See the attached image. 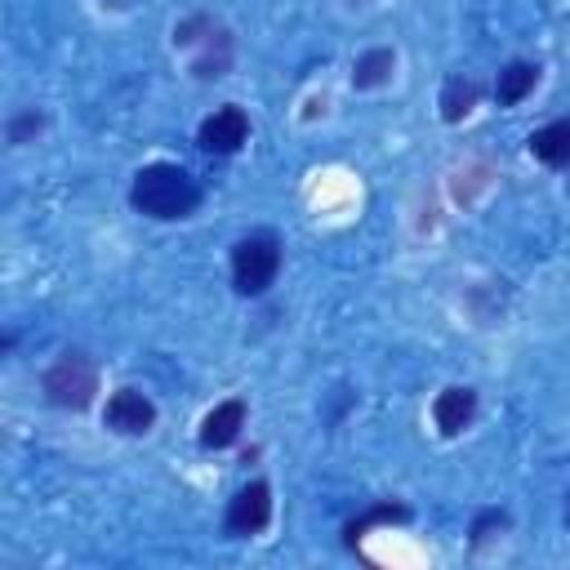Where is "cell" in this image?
Segmentation results:
<instances>
[{
  "instance_id": "1",
  "label": "cell",
  "mask_w": 570,
  "mask_h": 570,
  "mask_svg": "<svg viewBox=\"0 0 570 570\" xmlns=\"http://www.w3.org/2000/svg\"><path fill=\"white\" fill-rule=\"evenodd\" d=\"M129 200L138 214L147 218H160V223H174V218H187L196 205H200V187L196 178L183 169V165H142L134 174V187H129Z\"/></svg>"
},
{
  "instance_id": "2",
  "label": "cell",
  "mask_w": 570,
  "mask_h": 570,
  "mask_svg": "<svg viewBox=\"0 0 570 570\" xmlns=\"http://www.w3.org/2000/svg\"><path fill=\"white\" fill-rule=\"evenodd\" d=\"M276 267H281V240L272 232H254L245 240H236L232 249V285L236 294H263L272 281H276Z\"/></svg>"
},
{
  "instance_id": "3",
  "label": "cell",
  "mask_w": 570,
  "mask_h": 570,
  "mask_svg": "<svg viewBox=\"0 0 570 570\" xmlns=\"http://www.w3.org/2000/svg\"><path fill=\"white\" fill-rule=\"evenodd\" d=\"M98 392V365L85 352H62L49 370H45V396L49 405L62 410H85Z\"/></svg>"
},
{
  "instance_id": "4",
  "label": "cell",
  "mask_w": 570,
  "mask_h": 570,
  "mask_svg": "<svg viewBox=\"0 0 570 570\" xmlns=\"http://www.w3.org/2000/svg\"><path fill=\"white\" fill-rule=\"evenodd\" d=\"M272 521V490L267 481H249L227 503V530L232 534H258Z\"/></svg>"
},
{
  "instance_id": "5",
  "label": "cell",
  "mask_w": 570,
  "mask_h": 570,
  "mask_svg": "<svg viewBox=\"0 0 570 570\" xmlns=\"http://www.w3.org/2000/svg\"><path fill=\"white\" fill-rule=\"evenodd\" d=\"M245 138H249V120H245L240 107H218L214 116L200 120V134H196V142H200L205 151H214V156L236 151Z\"/></svg>"
},
{
  "instance_id": "6",
  "label": "cell",
  "mask_w": 570,
  "mask_h": 570,
  "mask_svg": "<svg viewBox=\"0 0 570 570\" xmlns=\"http://www.w3.org/2000/svg\"><path fill=\"white\" fill-rule=\"evenodd\" d=\"M156 423V405L134 392V387H120L111 401H107V428L111 432H125V436H142L147 428Z\"/></svg>"
},
{
  "instance_id": "7",
  "label": "cell",
  "mask_w": 570,
  "mask_h": 570,
  "mask_svg": "<svg viewBox=\"0 0 570 570\" xmlns=\"http://www.w3.org/2000/svg\"><path fill=\"white\" fill-rule=\"evenodd\" d=\"M240 428H245V401H218L209 414H205V423H200V445L205 450H227L236 436H240Z\"/></svg>"
},
{
  "instance_id": "8",
  "label": "cell",
  "mask_w": 570,
  "mask_h": 570,
  "mask_svg": "<svg viewBox=\"0 0 570 570\" xmlns=\"http://www.w3.org/2000/svg\"><path fill=\"white\" fill-rule=\"evenodd\" d=\"M432 414H436V428H441L445 436H459V432L472 423V414H476V392H472V387H445V392L436 396Z\"/></svg>"
},
{
  "instance_id": "9",
  "label": "cell",
  "mask_w": 570,
  "mask_h": 570,
  "mask_svg": "<svg viewBox=\"0 0 570 570\" xmlns=\"http://www.w3.org/2000/svg\"><path fill=\"white\" fill-rule=\"evenodd\" d=\"M530 151H534L543 165H566V160H570V116L543 125V129L530 138Z\"/></svg>"
},
{
  "instance_id": "10",
  "label": "cell",
  "mask_w": 570,
  "mask_h": 570,
  "mask_svg": "<svg viewBox=\"0 0 570 570\" xmlns=\"http://www.w3.org/2000/svg\"><path fill=\"white\" fill-rule=\"evenodd\" d=\"M534 80H539V67H534V62H508V67L499 71L494 98H499L503 107H512V102H521V98L534 89Z\"/></svg>"
},
{
  "instance_id": "11",
  "label": "cell",
  "mask_w": 570,
  "mask_h": 570,
  "mask_svg": "<svg viewBox=\"0 0 570 570\" xmlns=\"http://www.w3.org/2000/svg\"><path fill=\"white\" fill-rule=\"evenodd\" d=\"M392 67H396V53H392V49H370V53L356 58L352 85H356V89H374V85H383V80L392 76Z\"/></svg>"
},
{
  "instance_id": "12",
  "label": "cell",
  "mask_w": 570,
  "mask_h": 570,
  "mask_svg": "<svg viewBox=\"0 0 570 570\" xmlns=\"http://www.w3.org/2000/svg\"><path fill=\"white\" fill-rule=\"evenodd\" d=\"M476 80H463V76H454L450 85H445V94H441V116L445 120H463L472 107H476Z\"/></svg>"
},
{
  "instance_id": "13",
  "label": "cell",
  "mask_w": 570,
  "mask_h": 570,
  "mask_svg": "<svg viewBox=\"0 0 570 570\" xmlns=\"http://www.w3.org/2000/svg\"><path fill=\"white\" fill-rule=\"evenodd\" d=\"M405 517H410L405 508H396V503H383V508H374V512H365L361 521H352V525H347V543H356V539H361V530H365L370 521H405Z\"/></svg>"
},
{
  "instance_id": "14",
  "label": "cell",
  "mask_w": 570,
  "mask_h": 570,
  "mask_svg": "<svg viewBox=\"0 0 570 570\" xmlns=\"http://www.w3.org/2000/svg\"><path fill=\"white\" fill-rule=\"evenodd\" d=\"M40 125H45L40 111H22V116H13V120H9V142H27V134H40Z\"/></svg>"
},
{
  "instance_id": "15",
  "label": "cell",
  "mask_w": 570,
  "mask_h": 570,
  "mask_svg": "<svg viewBox=\"0 0 570 570\" xmlns=\"http://www.w3.org/2000/svg\"><path fill=\"white\" fill-rule=\"evenodd\" d=\"M494 525H508V517H503V512H485V517H476V525H472V543L490 539V530H494Z\"/></svg>"
},
{
  "instance_id": "16",
  "label": "cell",
  "mask_w": 570,
  "mask_h": 570,
  "mask_svg": "<svg viewBox=\"0 0 570 570\" xmlns=\"http://www.w3.org/2000/svg\"><path fill=\"white\" fill-rule=\"evenodd\" d=\"M566 521H570V503H566Z\"/></svg>"
}]
</instances>
